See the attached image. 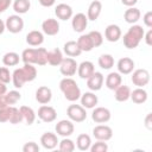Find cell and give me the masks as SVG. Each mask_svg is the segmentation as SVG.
I'll list each match as a JSON object with an SVG mask.
<instances>
[{
	"instance_id": "obj_1",
	"label": "cell",
	"mask_w": 152,
	"mask_h": 152,
	"mask_svg": "<svg viewBox=\"0 0 152 152\" xmlns=\"http://www.w3.org/2000/svg\"><path fill=\"white\" fill-rule=\"evenodd\" d=\"M48 50L45 48H27L21 53V61L24 63L30 64H38L40 66L48 64Z\"/></svg>"
},
{
	"instance_id": "obj_2",
	"label": "cell",
	"mask_w": 152,
	"mask_h": 152,
	"mask_svg": "<svg viewBox=\"0 0 152 152\" xmlns=\"http://www.w3.org/2000/svg\"><path fill=\"white\" fill-rule=\"evenodd\" d=\"M59 89L63 93L64 97L68 101H70V102H75L77 100H80L81 94H82L78 84L71 77H64L63 80H61V82H59Z\"/></svg>"
},
{
	"instance_id": "obj_3",
	"label": "cell",
	"mask_w": 152,
	"mask_h": 152,
	"mask_svg": "<svg viewBox=\"0 0 152 152\" xmlns=\"http://www.w3.org/2000/svg\"><path fill=\"white\" fill-rule=\"evenodd\" d=\"M144 34H145V31H144L142 26L133 24L127 30V32L124 34V37H122L125 48H127V49H135V48H138V45L140 44V42L144 38Z\"/></svg>"
},
{
	"instance_id": "obj_4",
	"label": "cell",
	"mask_w": 152,
	"mask_h": 152,
	"mask_svg": "<svg viewBox=\"0 0 152 152\" xmlns=\"http://www.w3.org/2000/svg\"><path fill=\"white\" fill-rule=\"evenodd\" d=\"M66 115L72 122H83L87 119L86 108L81 104H70L66 108Z\"/></svg>"
},
{
	"instance_id": "obj_5",
	"label": "cell",
	"mask_w": 152,
	"mask_h": 152,
	"mask_svg": "<svg viewBox=\"0 0 152 152\" xmlns=\"http://www.w3.org/2000/svg\"><path fill=\"white\" fill-rule=\"evenodd\" d=\"M77 62L76 59H74L72 57H66L63 58L62 63L59 64V71L63 76L65 77H71L77 72Z\"/></svg>"
},
{
	"instance_id": "obj_6",
	"label": "cell",
	"mask_w": 152,
	"mask_h": 152,
	"mask_svg": "<svg viewBox=\"0 0 152 152\" xmlns=\"http://www.w3.org/2000/svg\"><path fill=\"white\" fill-rule=\"evenodd\" d=\"M131 81L134 86L139 87V88H144L145 86L148 84L150 82V72L146 69H137L134 71L131 72Z\"/></svg>"
},
{
	"instance_id": "obj_7",
	"label": "cell",
	"mask_w": 152,
	"mask_h": 152,
	"mask_svg": "<svg viewBox=\"0 0 152 152\" xmlns=\"http://www.w3.org/2000/svg\"><path fill=\"white\" fill-rule=\"evenodd\" d=\"M6 30L11 33H19L24 28V20L20 17V14H12L10 15L5 21Z\"/></svg>"
},
{
	"instance_id": "obj_8",
	"label": "cell",
	"mask_w": 152,
	"mask_h": 152,
	"mask_svg": "<svg viewBox=\"0 0 152 152\" xmlns=\"http://www.w3.org/2000/svg\"><path fill=\"white\" fill-rule=\"evenodd\" d=\"M55 129H56L57 135H61V137L64 138V137H70L74 133L75 127H74V122L71 120L63 119V120H59L56 124Z\"/></svg>"
},
{
	"instance_id": "obj_9",
	"label": "cell",
	"mask_w": 152,
	"mask_h": 152,
	"mask_svg": "<svg viewBox=\"0 0 152 152\" xmlns=\"http://www.w3.org/2000/svg\"><path fill=\"white\" fill-rule=\"evenodd\" d=\"M93 135L96 140H102V141H108L113 137V129L107 126V125H97L93 128Z\"/></svg>"
},
{
	"instance_id": "obj_10",
	"label": "cell",
	"mask_w": 152,
	"mask_h": 152,
	"mask_svg": "<svg viewBox=\"0 0 152 152\" xmlns=\"http://www.w3.org/2000/svg\"><path fill=\"white\" fill-rule=\"evenodd\" d=\"M38 118L44 121V122H52L56 120L57 118V112L52 106H48V104H42L38 109L37 113Z\"/></svg>"
},
{
	"instance_id": "obj_11",
	"label": "cell",
	"mask_w": 152,
	"mask_h": 152,
	"mask_svg": "<svg viewBox=\"0 0 152 152\" xmlns=\"http://www.w3.org/2000/svg\"><path fill=\"white\" fill-rule=\"evenodd\" d=\"M112 113L106 107H96L91 113V119L96 124H106L110 120Z\"/></svg>"
},
{
	"instance_id": "obj_12",
	"label": "cell",
	"mask_w": 152,
	"mask_h": 152,
	"mask_svg": "<svg viewBox=\"0 0 152 152\" xmlns=\"http://www.w3.org/2000/svg\"><path fill=\"white\" fill-rule=\"evenodd\" d=\"M71 26H72V30L75 32H78V33H82L87 26H88V18L84 13H76L75 15L71 17Z\"/></svg>"
},
{
	"instance_id": "obj_13",
	"label": "cell",
	"mask_w": 152,
	"mask_h": 152,
	"mask_svg": "<svg viewBox=\"0 0 152 152\" xmlns=\"http://www.w3.org/2000/svg\"><path fill=\"white\" fill-rule=\"evenodd\" d=\"M42 31L48 36H56L59 32V23L57 19L48 18L42 23Z\"/></svg>"
},
{
	"instance_id": "obj_14",
	"label": "cell",
	"mask_w": 152,
	"mask_h": 152,
	"mask_svg": "<svg viewBox=\"0 0 152 152\" xmlns=\"http://www.w3.org/2000/svg\"><path fill=\"white\" fill-rule=\"evenodd\" d=\"M103 82H104V76L99 71H94V74L87 78V87L91 91H97L102 88Z\"/></svg>"
},
{
	"instance_id": "obj_15",
	"label": "cell",
	"mask_w": 152,
	"mask_h": 152,
	"mask_svg": "<svg viewBox=\"0 0 152 152\" xmlns=\"http://www.w3.org/2000/svg\"><path fill=\"white\" fill-rule=\"evenodd\" d=\"M58 138L56 133L52 132H45L40 137V144L45 150H53L58 145Z\"/></svg>"
},
{
	"instance_id": "obj_16",
	"label": "cell",
	"mask_w": 152,
	"mask_h": 152,
	"mask_svg": "<svg viewBox=\"0 0 152 152\" xmlns=\"http://www.w3.org/2000/svg\"><path fill=\"white\" fill-rule=\"evenodd\" d=\"M134 66H135V63L129 57H122L116 63L118 72L121 74V75H128V74H131L134 70Z\"/></svg>"
},
{
	"instance_id": "obj_17",
	"label": "cell",
	"mask_w": 152,
	"mask_h": 152,
	"mask_svg": "<svg viewBox=\"0 0 152 152\" xmlns=\"http://www.w3.org/2000/svg\"><path fill=\"white\" fill-rule=\"evenodd\" d=\"M122 36L121 28L120 26L115 25V24H109L106 28H104V38L110 42V43H115L118 42Z\"/></svg>"
},
{
	"instance_id": "obj_18",
	"label": "cell",
	"mask_w": 152,
	"mask_h": 152,
	"mask_svg": "<svg viewBox=\"0 0 152 152\" xmlns=\"http://www.w3.org/2000/svg\"><path fill=\"white\" fill-rule=\"evenodd\" d=\"M52 99V91L49 87L42 86L36 90V101L40 104H48Z\"/></svg>"
},
{
	"instance_id": "obj_19",
	"label": "cell",
	"mask_w": 152,
	"mask_h": 152,
	"mask_svg": "<svg viewBox=\"0 0 152 152\" xmlns=\"http://www.w3.org/2000/svg\"><path fill=\"white\" fill-rule=\"evenodd\" d=\"M80 100H81V106L84 107L86 109L95 108V106L99 102L97 95H95V93H93V91H87L84 94H81Z\"/></svg>"
},
{
	"instance_id": "obj_20",
	"label": "cell",
	"mask_w": 152,
	"mask_h": 152,
	"mask_svg": "<svg viewBox=\"0 0 152 152\" xmlns=\"http://www.w3.org/2000/svg\"><path fill=\"white\" fill-rule=\"evenodd\" d=\"M55 14L61 20H69L72 17V8L68 4H58L55 7Z\"/></svg>"
},
{
	"instance_id": "obj_21",
	"label": "cell",
	"mask_w": 152,
	"mask_h": 152,
	"mask_svg": "<svg viewBox=\"0 0 152 152\" xmlns=\"http://www.w3.org/2000/svg\"><path fill=\"white\" fill-rule=\"evenodd\" d=\"M95 71V66L90 61H83L77 66V74L82 80H87L90 77Z\"/></svg>"
},
{
	"instance_id": "obj_22",
	"label": "cell",
	"mask_w": 152,
	"mask_h": 152,
	"mask_svg": "<svg viewBox=\"0 0 152 152\" xmlns=\"http://www.w3.org/2000/svg\"><path fill=\"white\" fill-rule=\"evenodd\" d=\"M101 11H102V2L100 0H93L88 7V11H87L88 20H91V21L97 20V18L101 14Z\"/></svg>"
},
{
	"instance_id": "obj_23",
	"label": "cell",
	"mask_w": 152,
	"mask_h": 152,
	"mask_svg": "<svg viewBox=\"0 0 152 152\" xmlns=\"http://www.w3.org/2000/svg\"><path fill=\"white\" fill-rule=\"evenodd\" d=\"M26 43L30 46H39L44 43V34L38 30H32L26 34Z\"/></svg>"
},
{
	"instance_id": "obj_24",
	"label": "cell",
	"mask_w": 152,
	"mask_h": 152,
	"mask_svg": "<svg viewBox=\"0 0 152 152\" xmlns=\"http://www.w3.org/2000/svg\"><path fill=\"white\" fill-rule=\"evenodd\" d=\"M106 87L110 90H115L122 83V76L119 72H109L104 80Z\"/></svg>"
},
{
	"instance_id": "obj_25",
	"label": "cell",
	"mask_w": 152,
	"mask_h": 152,
	"mask_svg": "<svg viewBox=\"0 0 152 152\" xmlns=\"http://www.w3.org/2000/svg\"><path fill=\"white\" fill-rule=\"evenodd\" d=\"M46 58H48V63L50 65H52V66H59V64L62 63V61H63L64 57H63L62 51L58 48H55V49L48 51Z\"/></svg>"
},
{
	"instance_id": "obj_26",
	"label": "cell",
	"mask_w": 152,
	"mask_h": 152,
	"mask_svg": "<svg viewBox=\"0 0 152 152\" xmlns=\"http://www.w3.org/2000/svg\"><path fill=\"white\" fill-rule=\"evenodd\" d=\"M63 51H64V53L68 56V57H77V56H80L81 53H82V51H81V49L78 48V45H77V42H75V40H69V42H66L64 45H63Z\"/></svg>"
},
{
	"instance_id": "obj_27",
	"label": "cell",
	"mask_w": 152,
	"mask_h": 152,
	"mask_svg": "<svg viewBox=\"0 0 152 152\" xmlns=\"http://www.w3.org/2000/svg\"><path fill=\"white\" fill-rule=\"evenodd\" d=\"M114 91H115L114 93V97H115V100L118 102H125L131 96V89H129V87L126 86V84H122V83Z\"/></svg>"
},
{
	"instance_id": "obj_28",
	"label": "cell",
	"mask_w": 152,
	"mask_h": 152,
	"mask_svg": "<svg viewBox=\"0 0 152 152\" xmlns=\"http://www.w3.org/2000/svg\"><path fill=\"white\" fill-rule=\"evenodd\" d=\"M141 17V13H140V10L137 8V7H128L125 13H124V19L126 23L128 24H135Z\"/></svg>"
},
{
	"instance_id": "obj_29",
	"label": "cell",
	"mask_w": 152,
	"mask_h": 152,
	"mask_svg": "<svg viewBox=\"0 0 152 152\" xmlns=\"http://www.w3.org/2000/svg\"><path fill=\"white\" fill-rule=\"evenodd\" d=\"M147 97H148L147 91L144 88H139V87H137L133 91H131V96H129V99L137 104H141V103L146 102Z\"/></svg>"
},
{
	"instance_id": "obj_30",
	"label": "cell",
	"mask_w": 152,
	"mask_h": 152,
	"mask_svg": "<svg viewBox=\"0 0 152 152\" xmlns=\"http://www.w3.org/2000/svg\"><path fill=\"white\" fill-rule=\"evenodd\" d=\"M76 42H77V45H78V48L81 49L82 52H89L94 49L93 42H91L88 33L87 34H81Z\"/></svg>"
},
{
	"instance_id": "obj_31",
	"label": "cell",
	"mask_w": 152,
	"mask_h": 152,
	"mask_svg": "<svg viewBox=\"0 0 152 152\" xmlns=\"http://www.w3.org/2000/svg\"><path fill=\"white\" fill-rule=\"evenodd\" d=\"M12 83H13L14 88H17V89H20L26 83V78H25V75H24L21 68H18L12 72Z\"/></svg>"
},
{
	"instance_id": "obj_32",
	"label": "cell",
	"mask_w": 152,
	"mask_h": 152,
	"mask_svg": "<svg viewBox=\"0 0 152 152\" xmlns=\"http://www.w3.org/2000/svg\"><path fill=\"white\" fill-rule=\"evenodd\" d=\"M76 147L80 150V151H88L90 148V145H91V138L90 135L86 134V133H82L77 137L76 139Z\"/></svg>"
},
{
	"instance_id": "obj_33",
	"label": "cell",
	"mask_w": 152,
	"mask_h": 152,
	"mask_svg": "<svg viewBox=\"0 0 152 152\" xmlns=\"http://www.w3.org/2000/svg\"><path fill=\"white\" fill-rule=\"evenodd\" d=\"M19 109H20V112L23 114V119L25 120L26 125H28V126L32 125L34 122V120H36V116H37L36 112L28 106H21V107H19Z\"/></svg>"
},
{
	"instance_id": "obj_34",
	"label": "cell",
	"mask_w": 152,
	"mask_h": 152,
	"mask_svg": "<svg viewBox=\"0 0 152 152\" xmlns=\"http://www.w3.org/2000/svg\"><path fill=\"white\" fill-rule=\"evenodd\" d=\"M12 6L17 14H25L28 12L31 7V2L30 0H14Z\"/></svg>"
},
{
	"instance_id": "obj_35",
	"label": "cell",
	"mask_w": 152,
	"mask_h": 152,
	"mask_svg": "<svg viewBox=\"0 0 152 152\" xmlns=\"http://www.w3.org/2000/svg\"><path fill=\"white\" fill-rule=\"evenodd\" d=\"M19 61H20V56L14 51L6 52L2 57V63L6 66H15L19 64Z\"/></svg>"
},
{
	"instance_id": "obj_36",
	"label": "cell",
	"mask_w": 152,
	"mask_h": 152,
	"mask_svg": "<svg viewBox=\"0 0 152 152\" xmlns=\"http://www.w3.org/2000/svg\"><path fill=\"white\" fill-rule=\"evenodd\" d=\"M101 69H104V70H109L114 66V57L110 55V53H103L99 57V61H97Z\"/></svg>"
},
{
	"instance_id": "obj_37",
	"label": "cell",
	"mask_w": 152,
	"mask_h": 152,
	"mask_svg": "<svg viewBox=\"0 0 152 152\" xmlns=\"http://www.w3.org/2000/svg\"><path fill=\"white\" fill-rule=\"evenodd\" d=\"M21 69H23V72L25 75L26 82H32V81L36 80V77H37V69H36V66H33V64L24 63V66H21Z\"/></svg>"
},
{
	"instance_id": "obj_38",
	"label": "cell",
	"mask_w": 152,
	"mask_h": 152,
	"mask_svg": "<svg viewBox=\"0 0 152 152\" xmlns=\"http://www.w3.org/2000/svg\"><path fill=\"white\" fill-rule=\"evenodd\" d=\"M58 148L62 152H72V151H75L76 145L71 139H69V137H64L58 142Z\"/></svg>"
},
{
	"instance_id": "obj_39",
	"label": "cell",
	"mask_w": 152,
	"mask_h": 152,
	"mask_svg": "<svg viewBox=\"0 0 152 152\" xmlns=\"http://www.w3.org/2000/svg\"><path fill=\"white\" fill-rule=\"evenodd\" d=\"M23 120H24V119H23V114H21L20 109L17 108V107H13V106H12L11 118H10V121H8V122L12 124V125H17V124H20Z\"/></svg>"
},
{
	"instance_id": "obj_40",
	"label": "cell",
	"mask_w": 152,
	"mask_h": 152,
	"mask_svg": "<svg viewBox=\"0 0 152 152\" xmlns=\"http://www.w3.org/2000/svg\"><path fill=\"white\" fill-rule=\"evenodd\" d=\"M5 95H6L7 103H8L10 106L15 104V103H17V102H19V101H20V99H21V94H20L18 90H10V91H8V93H6Z\"/></svg>"
},
{
	"instance_id": "obj_41",
	"label": "cell",
	"mask_w": 152,
	"mask_h": 152,
	"mask_svg": "<svg viewBox=\"0 0 152 152\" xmlns=\"http://www.w3.org/2000/svg\"><path fill=\"white\" fill-rule=\"evenodd\" d=\"M88 34H89V37H90V39L93 42L94 48H97V46L102 45V43H103V36H102V33L100 31H90Z\"/></svg>"
},
{
	"instance_id": "obj_42",
	"label": "cell",
	"mask_w": 152,
	"mask_h": 152,
	"mask_svg": "<svg viewBox=\"0 0 152 152\" xmlns=\"http://www.w3.org/2000/svg\"><path fill=\"white\" fill-rule=\"evenodd\" d=\"M91 152H106L108 150V145L106 141H102V140H97L96 142H91L90 145V148H89Z\"/></svg>"
},
{
	"instance_id": "obj_43",
	"label": "cell",
	"mask_w": 152,
	"mask_h": 152,
	"mask_svg": "<svg viewBox=\"0 0 152 152\" xmlns=\"http://www.w3.org/2000/svg\"><path fill=\"white\" fill-rule=\"evenodd\" d=\"M11 112H12V106H6L0 108V122H8L11 118Z\"/></svg>"
},
{
	"instance_id": "obj_44",
	"label": "cell",
	"mask_w": 152,
	"mask_h": 152,
	"mask_svg": "<svg viewBox=\"0 0 152 152\" xmlns=\"http://www.w3.org/2000/svg\"><path fill=\"white\" fill-rule=\"evenodd\" d=\"M0 81L4 82L5 84L12 81V74L10 72L7 66H0Z\"/></svg>"
},
{
	"instance_id": "obj_45",
	"label": "cell",
	"mask_w": 152,
	"mask_h": 152,
	"mask_svg": "<svg viewBox=\"0 0 152 152\" xmlns=\"http://www.w3.org/2000/svg\"><path fill=\"white\" fill-rule=\"evenodd\" d=\"M39 145L34 141L25 142V145L23 146V152H39Z\"/></svg>"
},
{
	"instance_id": "obj_46",
	"label": "cell",
	"mask_w": 152,
	"mask_h": 152,
	"mask_svg": "<svg viewBox=\"0 0 152 152\" xmlns=\"http://www.w3.org/2000/svg\"><path fill=\"white\" fill-rule=\"evenodd\" d=\"M142 21H144L145 26H147L148 28L152 27V12H151V11H147V12L144 14V17H142Z\"/></svg>"
},
{
	"instance_id": "obj_47",
	"label": "cell",
	"mask_w": 152,
	"mask_h": 152,
	"mask_svg": "<svg viewBox=\"0 0 152 152\" xmlns=\"http://www.w3.org/2000/svg\"><path fill=\"white\" fill-rule=\"evenodd\" d=\"M12 4V0H0V13L5 12Z\"/></svg>"
},
{
	"instance_id": "obj_48",
	"label": "cell",
	"mask_w": 152,
	"mask_h": 152,
	"mask_svg": "<svg viewBox=\"0 0 152 152\" xmlns=\"http://www.w3.org/2000/svg\"><path fill=\"white\" fill-rule=\"evenodd\" d=\"M151 37H152V28H150V30L147 31V33H145V34H144V39H145V42H146V44H147L148 46H151V45H152Z\"/></svg>"
},
{
	"instance_id": "obj_49",
	"label": "cell",
	"mask_w": 152,
	"mask_h": 152,
	"mask_svg": "<svg viewBox=\"0 0 152 152\" xmlns=\"http://www.w3.org/2000/svg\"><path fill=\"white\" fill-rule=\"evenodd\" d=\"M38 1H39V4H40L43 7H51V6H53L55 2H56V0H38Z\"/></svg>"
},
{
	"instance_id": "obj_50",
	"label": "cell",
	"mask_w": 152,
	"mask_h": 152,
	"mask_svg": "<svg viewBox=\"0 0 152 152\" xmlns=\"http://www.w3.org/2000/svg\"><path fill=\"white\" fill-rule=\"evenodd\" d=\"M138 2V0H121V4L127 7H134V5Z\"/></svg>"
},
{
	"instance_id": "obj_51",
	"label": "cell",
	"mask_w": 152,
	"mask_h": 152,
	"mask_svg": "<svg viewBox=\"0 0 152 152\" xmlns=\"http://www.w3.org/2000/svg\"><path fill=\"white\" fill-rule=\"evenodd\" d=\"M151 116H152V114L148 113L147 116H146V119H145V126H146L147 129H151V128H152V125H151Z\"/></svg>"
},
{
	"instance_id": "obj_52",
	"label": "cell",
	"mask_w": 152,
	"mask_h": 152,
	"mask_svg": "<svg viewBox=\"0 0 152 152\" xmlns=\"http://www.w3.org/2000/svg\"><path fill=\"white\" fill-rule=\"evenodd\" d=\"M6 106H10L8 103H7V100H6V95L4 94V95H0V108H2V107H6Z\"/></svg>"
},
{
	"instance_id": "obj_53",
	"label": "cell",
	"mask_w": 152,
	"mask_h": 152,
	"mask_svg": "<svg viewBox=\"0 0 152 152\" xmlns=\"http://www.w3.org/2000/svg\"><path fill=\"white\" fill-rule=\"evenodd\" d=\"M6 93H7V86L0 81V95H4Z\"/></svg>"
},
{
	"instance_id": "obj_54",
	"label": "cell",
	"mask_w": 152,
	"mask_h": 152,
	"mask_svg": "<svg viewBox=\"0 0 152 152\" xmlns=\"http://www.w3.org/2000/svg\"><path fill=\"white\" fill-rule=\"evenodd\" d=\"M5 30H6V26H5V21H2V20L0 19V34H2Z\"/></svg>"
}]
</instances>
